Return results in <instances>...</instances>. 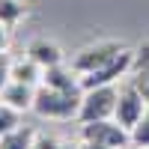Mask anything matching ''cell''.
<instances>
[{
  "label": "cell",
  "instance_id": "2e32d148",
  "mask_svg": "<svg viewBox=\"0 0 149 149\" xmlns=\"http://www.w3.org/2000/svg\"><path fill=\"white\" fill-rule=\"evenodd\" d=\"M131 81H134V86L143 93L146 104H149V69H137V72H131Z\"/></svg>",
  "mask_w": 149,
  "mask_h": 149
},
{
  "label": "cell",
  "instance_id": "ac0fdd59",
  "mask_svg": "<svg viewBox=\"0 0 149 149\" xmlns=\"http://www.w3.org/2000/svg\"><path fill=\"white\" fill-rule=\"evenodd\" d=\"M137 69H149V45H140L134 51V69L131 72H137Z\"/></svg>",
  "mask_w": 149,
  "mask_h": 149
},
{
  "label": "cell",
  "instance_id": "8992f818",
  "mask_svg": "<svg viewBox=\"0 0 149 149\" xmlns=\"http://www.w3.org/2000/svg\"><path fill=\"white\" fill-rule=\"evenodd\" d=\"M125 48H122L119 42H95V45H86L81 48L78 54L72 57V69L78 72V74H86V72H93V69H102L104 63H110L113 57H119Z\"/></svg>",
  "mask_w": 149,
  "mask_h": 149
},
{
  "label": "cell",
  "instance_id": "ba28073f",
  "mask_svg": "<svg viewBox=\"0 0 149 149\" xmlns=\"http://www.w3.org/2000/svg\"><path fill=\"white\" fill-rule=\"evenodd\" d=\"M42 84L45 86H54V90H66V93H84L81 90V74L74 72L72 66H51L42 72Z\"/></svg>",
  "mask_w": 149,
  "mask_h": 149
},
{
  "label": "cell",
  "instance_id": "e0dca14e",
  "mask_svg": "<svg viewBox=\"0 0 149 149\" xmlns=\"http://www.w3.org/2000/svg\"><path fill=\"white\" fill-rule=\"evenodd\" d=\"M12 81V60H9V54H0V90Z\"/></svg>",
  "mask_w": 149,
  "mask_h": 149
},
{
  "label": "cell",
  "instance_id": "5b68a950",
  "mask_svg": "<svg viewBox=\"0 0 149 149\" xmlns=\"http://www.w3.org/2000/svg\"><path fill=\"white\" fill-rule=\"evenodd\" d=\"M146 98H143V93L134 86V81L128 78V81H119V95H116V110H113V119L119 122L122 128H134L140 122V116L146 113Z\"/></svg>",
  "mask_w": 149,
  "mask_h": 149
},
{
  "label": "cell",
  "instance_id": "9c48e42d",
  "mask_svg": "<svg viewBox=\"0 0 149 149\" xmlns=\"http://www.w3.org/2000/svg\"><path fill=\"white\" fill-rule=\"evenodd\" d=\"M27 57L33 63H39L42 69H51V66H60L63 63V51H60L57 42H48V39H33L27 45Z\"/></svg>",
  "mask_w": 149,
  "mask_h": 149
},
{
  "label": "cell",
  "instance_id": "8fae6325",
  "mask_svg": "<svg viewBox=\"0 0 149 149\" xmlns=\"http://www.w3.org/2000/svg\"><path fill=\"white\" fill-rule=\"evenodd\" d=\"M33 137H36V131L33 128H12L6 137H0V149H33Z\"/></svg>",
  "mask_w": 149,
  "mask_h": 149
},
{
  "label": "cell",
  "instance_id": "6da1fadb",
  "mask_svg": "<svg viewBox=\"0 0 149 149\" xmlns=\"http://www.w3.org/2000/svg\"><path fill=\"white\" fill-rule=\"evenodd\" d=\"M81 95L84 93H66V90H54V86L39 84V86H36L33 110L42 119H78Z\"/></svg>",
  "mask_w": 149,
  "mask_h": 149
},
{
  "label": "cell",
  "instance_id": "7a4b0ae2",
  "mask_svg": "<svg viewBox=\"0 0 149 149\" xmlns=\"http://www.w3.org/2000/svg\"><path fill=\"white\" fill-rule=\"evenodd\" d=\"M116 95L119 86H95V90H84L81 95V110H78V122H93V119H110L116 110Z\"/></svg>",
  "mask_w": 149,
  "mask_h": 149
},
{
  "label": "cell",
  "instance_id": "52a82bcc",
  "mask_svg": "<svg viewBox=\"0 0 149 149\" xmlns=\"http://www.w3.org/2000/svg\"><path fill=\"white\" fill-rule=\"evenodd\" d=\"M0 102L9 104L12 110H18V113H27V110H33V102H36V86L24 81H9L0 90Z\"/></svg>",
  "mask_w": 149,
  "mask_h": 149
},
{
  "label": "cell",
  "instance_id": "ffe728a7",
  "mask_svg": "<svg viewBox=\"0 0 149 149\" xmlns=\"http://www.w3.org/2000/svg\"><path fill=\"white\" fill-rule=\"evenodd\" d=\"M78 149H107L102 143H93V140H78Z\"/></svg>",
  "mask_w": 149,
  "mask_h": 149
},
{
  "label": "cell",
  "instance_id": "277c9868",
  "mask_svg": "<svg viewBox=\"0 0 149 149\" xmlns=\"http://www.w3.org/2000/svg\"><path fill=\"white\" fill-rule=\"evenodd\" d=\"M134 69V51L125 48L119 57H113L110 63H104L102 69H93L81 74V90H95V86H110V84H119L122 78H128V72Z\"/></svg>",
  "mask_w": 149,
  "mask_h": 149
},
{
  "label": "cell",
  "instance_id": "d6986e66",
  "mask_svg": "<svg viewBox=\"0 0 149 149\" xmlns=\"http://www.w3.org/2000/svg\"><path fill=\"white\" fill-rule=\"evenodd\" d=\"M12 27H6V24H0V54H9V45H12Z\"/></svg>",
  "mask_w": 149,
  "mask_h": 149
},
{
  "label": "cell",
  "instance_id": "30bf717a",
  "mask_svg": "<svg viewBox=\"0 0 149 149\" xmlns=\"http://www.w3.org/2000/svg\"><path fill=\"white\" fill-rule=\"evenodd\" d=\"M42 66L39 63H33L30 57H24V60H12V81H24V84H33V86H39L42 84Z\"/></svg>",
  "mask_w": 149,
  "mask_h": 149
},
{
  "label": "cell",
  "instance_id": "9a60e30c",
  "mask_svg": "<svg viewBox=\"0 0 149 149\" xmlns=\"http://www.w3.org/2000/svg\"><path fill=\"white\" fill-rule=\"evenodd\" d=\"M33 149H63V143H60L54 134H42V131H36V137H33Z\"/></svg>",
  "mask_w": 149,
  "mask_h": 149
},
{
  "label": "cell",
  "instance_id": "5bb4252c",
  "mask_svg": "<svg viewBox=\"0 0 149 149\" xmlns=\"http://www.w3.org/2000/svg\"><path fill=\"white\" fill-rule=\"evenodd\" d=\"M21 125V119H18V110H12L9 104L0 102V137H6V134L12 128H18Z\"/></svg>",
  "mask_w": 149,
  "mask_h": 149
},
{
  "label": "cell",
  "instance_id": "3957f363",
  "mask_svg": "<svg viewBox=\"0 0 149 149\" xmlns=\"http://www.w3.org/2000/svg\"><path fill=\"white\" fill-rule=\"evenodd\" d=\"M81 140L102 143L107 149H128L131 146V131L122 128L113 116L110 119H93V122H81Z\"/></svg>",
  "mask_w": 149,
  "mask_h": 149
},
{
  "label": "cell",
  "instance_id": "4fadbf2b",
  "mask_svg": "<svg viewBox=\"0 0 149 149\" xmlns=\"http://www.w3.org/2000/svg\"><path fill=\"white\" fill-rule=\"evenodd\" d=\"M131 146L149 149V107H146V113L140 116V122L131 128Z\"/></svg>",
  "mask_w": 149,
  "mask_h": 149
},
{
  "label": "cell",
  "instance_id": "7c38bea8",
  "mask_svg": "<svg viewBox=\"0 0 149 149\" xmlns=\"http://www.w3.org/2000/svg\"><path fill=\"white\" fill-rule=\"evenodd\" d=\"M21 18H24V3L21 0H0V24L15 27Z\"/></svg>",
  "mask_w": 149,
  "mask_h": 149
}]
</instances>
